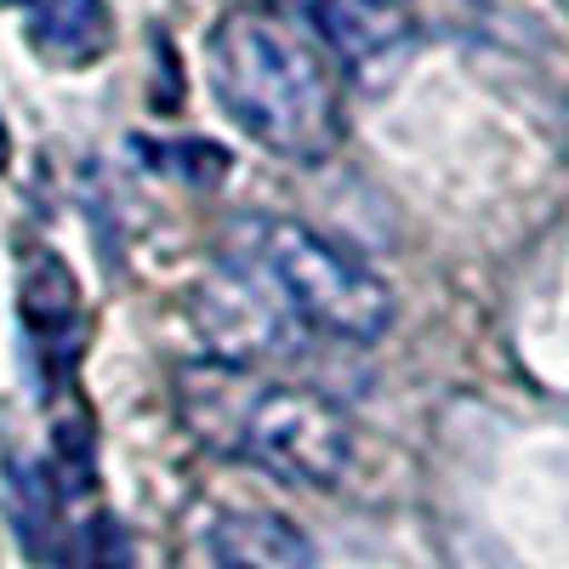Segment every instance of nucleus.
<instances>
[{
    "label": "nucleus",
    "mask_w": 569,
    "mask_h": 569,
    "mask_svg": "<svg viewBox=\"0 0 569 569\" xmlns=\"http://www.w3.org/2000/svg\"><path fill=\"white\" fill-rule=\"evenodd\" d=\"M7 160H12V142H7V126H0V171H7Z\"/></svg>",
    "instance_id": "obj_8"
},
{
    "label": "nucleus",
    "mask_w": 569,
    "mask_h": 569,
    "mask_svg": "<svg viewBox=\"0 0 569 569\" xmlns=\"http://www.w3.org/2000/svg\"><path fill=\"white\" fill-rule=\"evenodd\" d=\"M182 421L222 450L240 456L284 485H313L330 490L353 461V427L348 416L313 388L291 382H257L251 365H194L177 382Z\"/></svg>",
    "instance_id": "obj_2"
},
{
    "label": "nucleus",
    "mask_w": 569,
    "mask_h": 569,
    "mask_svg": "<svg viewBox=\"0 0 569 569\" xmlns=\"http://www.w3.org/2000/svg\"><path fill=\"white\" fill-rule=\"evenodd\" d=\"M194 319H200V337L211 342V353L228 365H251L262 353H279L284 337L297 330V313L273 297V284L246 257L211 273V284L194 302Z\"/></svg>",
    "instance_id": "obj_4"
},
{
    "label": "nucleus",
    "mask_w": 569,
    "mask_h": 569,
    "mask_svg": "<svg viewBox=\"0 0 569 569\" xmlns=\"http://www.w3.org/2000/svg\"><path fill=\"white\" fill-rule=\"evenodd\" d=\"M211 569H308V541L273 512H222L211 525Z\"/></svg>",
    "instance_id": "obj_7"
},
{
    "label": "nucleus",
    "mask_w": 569,
    "mask_h": 569,
    "mask_svg": "<svg viewBox=\"0 0 569 569\" xmlns=\"http://www.w3.org/2000/svg\"><path fill=\"white\" fill-rule=\"evenodd\" d=\"M211 86L246 137L291 166H319L342 142V98L319 40L284 12H228L211 29Z\"/></svg>",
    "instance_id": "obj_1"
},
{
    "label": "nucleus",
    "mask_w": 569,
    "mask_h": 569,
    "mask_svg": "<svg viewBox=\"0 0 569 569\" xmlns=\"http://www.w3.org/2000/svg\"><path fill=\"white\" fill-rule=\"evenodd\" d=\"M319 46H330L348 69L393 58L410 40V18L399 0H279Z\"/></svg>",
    "instance_id": "obj_5"
},
{
    "label": "nucleus",
    "mask_w": 569,
    "mask_h": 569,
    "mask_svg": "<svg viewBox=\"0 0 569 569\" xmlns=\"http://www.w3.org/2000/svg\"><path fill=\"white\" fill-rule=\"evenodd\" d=\"M268 284L273 297L297 313L302 330L337 342H382L393 325V291L382 284L370 262L353 251L330 246L325 233L291 217H257L246 222V251H240Z\"/></svg>",
    "instance_id": "obj_3"
},
{
    "label": "nucleus",
    "mask_w": 569,
    "mask_h": 569,
    "mask_svg": "<svg viewBox=\"0 0 569 569\" xmlns=\"http://www.w3.org/2000/svg\"><path fill=\"white\" fill-rule=\"evenodd\" d=\"M114 18L103 0H29V46L58 63V69H86L109 52Z\"/></svg>",
    "instance_id": "obj_6"
},
{
    "label": "nucleus",
    "mask_w": 569,
    "mask_h": 569,
    "mask_svg": "<svg viewBox=\"0 0 569 569\" xmlns=\"http://www.w3.org/2000/svg\"><path fill=\"white\" fill-rule=\"evenodd\" d=\"M7 7H29V0H7Z\"/></svg>",
    "instance_id": "obj_9"
}]
</instances>
